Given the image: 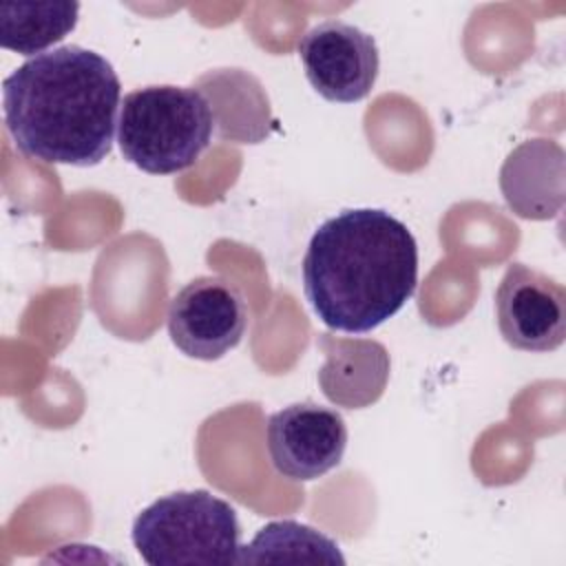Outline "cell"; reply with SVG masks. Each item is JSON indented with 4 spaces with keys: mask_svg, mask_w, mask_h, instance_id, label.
<instances>
[{
    "mask_svg": "<svg viewBox=\"0 0 566 566\" xmlns=\"http://www.w3.org/2000/svg\"><path fill=\"white\" fill-rule=\"evenodd\" d=\"M2 106L20 153L44 164L86 168L113 148L122 84L106 57L66 44L18 66L4 80Z\"/></svg>",
    "mask_w": 566,
    "mask_h": 566,
    "instance_id": "6da1fadb",
    "label": "cell"
},
{
    "mask_svg": "<svg viewBox=\"0 0 566 566\" xmlns=\"http://www.w3.org/2000/svg\"><path fill=\"white\" fill-rule=\"evenodd\" d=\"M418 283V243L411 230L380 208H352L323 221L303 256V292L329 327L365 334L411 298Z\"/></svg>",
    "mask_w": 566,
    "mask_h": 566,
    "instance_id": "7a4b0ae2",
    "label": "cell"
},
{
    "mask_svg": "<svg viewBox=\"0 0 566 566\" xmlns=\"http://www.w3.org/2000/svg\"><path fill=\"white\" fill-rule=\"evenodd\" d=\"M212 133L210 102L195 86H144L126 93L119 106V150L150 175H172L195 166L210 146Z\"/></svg>",
    "mask_w": 566,
    "mask_h": 566,
    "instance_id": "3957f363",
    "label": "cell"
},
{
    "mask_svg": "<svg viewBox=\"0 0 566 566\" xmlns=\"http://www.w3.org/2000/svg\"><path fill=\"white\" fill-rule=\"evenodd\" d=\"M133 544L150 566L239 564L237 511L210 491H177L155 500L133 522Z\"/></svg>",
    "mask_w": 566,
    "mask_h": 566,
    "instance_id": "277c9868",
    "label": "cell"
},
{
    "mask_svg": "<svg viewBox=\"0 0 566 566\" xmlns=\"http://www.w3.org/2000/svg\"><path fill=\"white\" fill-rule=\"evenodd\" d=\"M248 327L243 294L219 276H197L168 305L172 345L190 358L217 360L234 349Z\"/></svg>",
    "mask_w": 566,
    "mask_h": 566,
    "instance_id": "5b68a950",
    "label": "cell"
},
{
    "mask_svg": "<svg viewBox=\"0 0 566 566\" xmlns=\"http://www.w3.org/2000/svg\"><path fill=\"white\" fill-rule=\"evenodd\" d=\"M296 51L310 84L329 102H358L371 93L378 80L376 40L343 20H325L312 27Z\"/></svg>",
    "mask_w": 566,
    "mask_h": 566,
    "instance_id": "8992f818",
    "label": "cell"
},
{
    "mask_svg": "<svg viewBox=\"0 0 566 566\" xmlns=\"http://www.w3.org/2000/svg\"><path fill=\"white\" fill-rule=\"evenodd\" d=\"M265 442L276 473L307 482L340 464L347 449V424L336 409L294 402L268 418Z\"/></svg>",
    "mask_w": 566,
    "mask_h": 566,
    "instance_id": "52a82bcc",
    "label": "cell"
},
{
    "mask_svg": "<svg viewBox=\"0 0 566 566\" xmlns=\"http://www.w3.org/2000/svg\"><path fill=\"white\" fill-rule=\"evenodd\" d=\"M502 338L522 352H553L566 336V290L548 274L511 263L495 290Z\"/></svg>",
    "mask_w": 566,
    "mask_h": 566,
    "instance_id": "ba28073f",
    "label": "cell"
},
{
    "mask_svg": "<svg viewBox=\"0 0 566 566\" xmlns=\"http://www.w3.org/2000/svg\"><path fill=\"white\" fill-rule=\"evenodd\" d=\"M564 150L557 142L535 137L509 153L500 188L509 208L524 219H551L564 208Z\"/></svg>",
    "mask_w": 566,
    "mask_h": 566,
    "instance_id": "9c48e42d",
    "label": "cell"
},
{
    "mask_svg": "<svg viewBox=\"0 0 566 566\" xmlns=\"http://www.w3.org/2000/svg\"><path fill=\"white\" fill-rule=\"evenodd\" d=\"M318 347L327 356L318 382L332 402L360 409L378 400L389 376V354L380 343L323 334Z\"/></svg>",
    "mask_w": 566,
    "mask_h": 566,
    "instance_id": "30bf717a",
    "label": "cell"
},
{
    "mask_svg": "<svg viewBox=\"0 0 566 566\" xmlns=\"http://www.w3.org/2000/svg\"><path fill=\"white\" fill-rule=\"evenodd\" d=\"M197 86L208 93V102L219 124L221 139H237L241 144H256L268 137V126L272 124L270 106H243L268 102L256 77L241 69H219L201 75Z\"/></svg>",
    "mask_w": 566,
    "mask_h": 566,
    "instance_id": "8fae6325",
    "label": "cell"
},
{
    "mask_svg": "<svg viewBox=\"0 0 566 566\" xmlns=\"http://www.w3.org/2000/svg\"><path fill=\"white\" fill-rule=\"evenodd\" d=\"M77 2L0 4V44L20 55H40L77 24Z\"/></svg>",
    "mask_w": 566,
    "mask_h": 566,
    "instance_id": "7c38bea8",
    "label": "cell"
},
{
    "mask_svg": "<svg viewBox=\"0 0 566 566\" xmlns=\"http://www.w3.org/2000/svg\"><path fill=\"white\" fill-rule=\"evenodd\" d=\"M345 564L338 544L325 533L294 522L265 524L250 544L241 546L239 564Z\"/></svg>",
    "mask_w": 566,
    "mask_h": 566,
    "instance_id": "4fadbf2b",
    "label": "cell"
}]
</instances>
